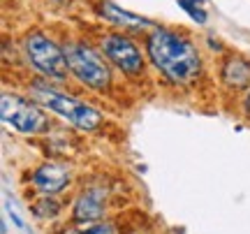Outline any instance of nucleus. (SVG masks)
<instances>
[{"label": "nucleus", "instance_id": "9d476101", "mask_svg": "<svg viewBox=\"0 0 250 234\" xmlns=\"http://www.w3.org/2000/svg\"><path fill=\"white\" fill-rule=\"evenodd\" d=\"M102 12H104L111 21L123 23V26H134V28L151 26V21H146V19H142V17H134V14H130V12H123V9L116 7L114 2H104V5H102Z\"/></svg>", "mask_w": 250, "mask_h": 234}, {"label": "nucleus", "instance_id": "2eb2a0df", "mask_svg": "<svg viewBox=\"0 0 250 234\" xmlns=\"http://www.w3.org/2000/svg\"><path fill=\"white\" fill-rule=\"evenodd\" d=\"M246 107H248V114H250V95H248V102H246Z\"/></svg>", "mask_w": 250, "mask_h": 234}, {"label": "nucleus", "instance_id": "ddd939ff", "mask_svg": "<svg viewBox=\"0 0 250 234\" xmlns=\"http://www.w3.org/2000/svg\"><path fill=\"white\" fill-rule=\"evenodd\" d=\"M199 2H204V0H179V5L183 9H188V12H190V9H195Z\"/></svg>", "mask_w": 250, "mask_h": 234}, {"label": "nucleus", "instance_id": "39448f33", "mask_svg": "<svg viewBox=\"0 0 250 234\" xmlns=\"http://www.w3.org/2000/svg\"><path fill=\"white\" fill-rule=\"evenodd\" d=\"M26 46H28V54H30V61L44 74L56 77V79H62V77H65V72H67L65 51H61L54 42H49V40L42 35H30Z\"/></svg>", "mask_w": 250, "mask_h": 234}, {"label": "nucleus", "instance_id": "423d86ee", "mask_svg": "<svg viewBox=\"0 0 250 234\" xmlns=\"http://www.w3.org/2000/svg\"><path fill=\"white\" fill-rule=\"evenodd\" d=\"M104 54L125 72H139L142 70V56L137 46L121 35H111L104 40Z\"/></svg>", "mask_w": 250, "mask_h": 234}, {"label": "nucleus", "instance_id": "20e7f679", "mask_svg": "<svg viewBox=\"0 0 250 234\" xmlns=\"http://www.w3.org/2000/svg\"><path fill=\"white\" fill-rule=\"evenodd\" d=\"M0 114H2V121L17 128L19 132H40L46 128V118L40 109L9 93H5L0 100Z\"/></svg>", "mask_w": 250, "mask_h": 234}, {"label": "nucleus", "instance_id": "dca6fc26", "mask_svg": "<svg viewBox=\"0 0 250 234\" xmlns=\"http://www.w3.org/2000/svg\"><path fill=\"white\" fill-rule=\"evenodd\" d=\"M70 234H72V232H70Z\"/></svg>", "mask_w": 250, "mask_h": 234}, {"label": "nucleus", "instance_id": "7ed1b4c3", "mask_svg": "<svg viewBox=\"0 0 250 234\" xmlns=\"http://www.w3.org/2000/svg\"><path fill=\"white\" fill-rule=\"evenodd\" d=\"M65 61L67 67L77 74L83 84H88L93 88H107L109 86V70L104 61L100 58L93 49L83 44H70L65 46Z\"/></svg>", "mask_w": 250, "mask_h": 234}, {"label": "nucleus", "instance_id": "9b49d317", "mask_svg": "<svg viewBox=\"0 0 250 234\" xmlns=\"http://www.w3.org/2000/svg\"><path fill=\"white\" fill-rule=\"evenodd\" d=\"M35 213L37 216H44V218L56 216V213H58V204H56L54 199H42V202L35 204Z\"/></svg>", "mask_w": 250, "mask_h": 234}, {"label": "nucleus", "instance_id": "4468645a", "mask_svg": "<svg viewBox=\"0 0 250 234\" xmlns=\"http://www.w3.org/2000/svg\"><path fill=\"white\" fill-rule=\"evenodd\" d=\"M190 14H192V19H195V21H199V23H204V21H206V14H204V12H202V9H190Z\"/></svg>", "mask_w": 250, "mask_h": 234}, {"label": "nucleus", "instance_id": "1a4fd4ad", "mask_svg": "<svg viewBox=\"0 0 250 234\" xmlns=\"http://www.w3.org/2000/svg\"><path fill=\"white\" fill-rule=\"evenodd\" d=\"M223 74L229 86H246L250 81V63H246L241 58H232V61H227Z\"/></svg>", "mask_w": 250, "mask_h": 234}, {"label": "nucleus", "instance_id": "f03ea898", "mask_svg": "<svg viewBox=\"0 0 250 234\" xmlns=\"http://www.w3.org/2000/svg\"><path fill=\"white\" fill-rule=\"evenodd\" d=\"M33 98L40 100L44 107H49L51 111H58L61 116L70 118L74 126L83 128V130H95L100 126V114L93 107H86L77 100L67 98V95H61L56 90H49L44 86H35L33 88Z\"/></svg>", "mask_w": 250, "mask_h": 234}, {"label": "nucleus", "instance_id": "f8f14e48", "mask_svg": "<svg viewBox=\"0 0 250 234\" xmlns=\"http://www.w3.org/2000/svg\"><path fill=\"white\" fill-rule=\"evenodd\" d=\"M83 234H116V232H114V227L109 225V223H98V225L86 227Z\"/></svg>", "mask_w": 250, "mask_h": 234}, {"label": "nucleus", "instance_id": "6e6552de", "mask_svg": "<svg viewBox=\"0 0 250 234\" xmlns=\"http://www.w3.org/2000/svg\"><path fill=\"white\" fill-rule=\"evenodd\" d=\"M70 181V171L65 170L62 165H56V162H46L40 170L35 171V186L44 192H61Z\"/></svg>", "mask_w": 250, "mask_h": 234}, {"label": "nucleus", "instance_id": "f257e3e1", "mask_svg": "<svg viewBox=\"0 0 250 234\" xmlns=\"http://www.w3.org/2000/svg\"><path fill=\"white\" fill-rule=\"evenodd\" d=\"M148 54L153 63L160 67L171 81H188L199 72V56L197 49L188 40L158 30L148 40Z\"/></svg>", "mask_w": 250, "mask_h": 234}, {"label": "nucleus", "instance_id": "0eeeda50", "mask_svg": "<svg viewBox=\"0 0 250 234\" xmlns=\"http://www.w3.org/2000/svg\"><path fill=\"white\" fill-rule=\"evenodd\" d=\"M102 213H104V190L90 188L81 192L74 204V218L81 223H93V220H100Z\"/></svg>", "mask_w": 250, "mask_h": 234}]
</instances>
